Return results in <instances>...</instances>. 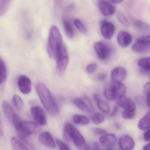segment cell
<instances>
[{
    "mask_svg": "<svg viewBox=\"0 0 150 150\" xmlns=\"http://www.w3.org/2000/svg\"><path fill=\"white\" fill-rule=\"evenodd\" d=\"M36 90L40 101L47 112L52 116H56L59 112V105L55 98L48 88L43 83H38Z\"/></svg>",
    "mask_w": 150,
    "mask_h": 150,
    "instance_id": "1",
    "label": "cell"
},
{
    "mask_svg": "<svg viewBox=\"0 0 150 150\" xmlns=\"http://www.w3.org/2000/svg\"><path fill=\"white\" fill-rule=\"evenodd\" d=\"M65 139L72 142L79 150H90L82 134L76 127L69 122H66L63 129Z\"/></svg>",
    "mask_w": 150,
    "mask_h": 150,
    "instance_id": "2",
    "label": "cell"
},
{
    "mask_svg": "<svg viewBox=\"0 0 150 150\" xmlns=\"http://www.w3.org/2000/svg\"><path fill=\"white\" fill-rule=\"evenodd\" d=\"M63 44L62 36L59 28L56 25H52L49 31L47 48L50 58L55 59L58 51Z\"/></svg>",
    "mask_w": 150,
    "mask_h": 150,
    "instance_id": "3",
    "label": "cell"
},
{
    "mask_svg": "<svg viewBox=\"0 0 150 150\" xmlns=\"http://www.w3.org/2000/svg\"><path fill=\"white\" fill-rule=\"evenodd\" d=\"M18 137H25L38 134L41 130V126L36 122L22 120L16 129Z\"/></svg>",
    "mask_w": 150,
    "mask_h": 150,
    "instance_id": "4",
    "label": "cell"
},
{
    "mask_svg": "<svg viewBox=\"0 0 150 150\" xmlns=\"http://www.w3.org/2000/svg\"><path fill=\"white\" fill-rule=\"evenodd\" d=\"M56 71L59 76H62L67 68L69 62V56L66 46L63 44L57 52L55 57Z\"/></svg>",
    "mask_w": 150,
    "mask_h": 150,
    "instance_id": "5",
    "label": "cell"
},
{
    "mask_svg": "<svg viewBox=\"0 0 150 150\" xmlns=\"http://www.w3.org/2000/svg\"><path fill=\"white\" fill-rule=\"evenodd\" d=\"M125 86L122 83H113L104 91V95L107 99L113 100L124 96L126 93Z\"/></svg>",
    "mask_w": 150,
    "mask_h": 150,
    "instance_id": "6",
    "label": "cell"
},
{
    "mask_svg": "<svg viewBox=\"0 0 150 150\" xmlns=\"http://www.w3.org/2000/svg\"><path fill=\"white\" fill-rule=\"evenodd\" d=\"M2 108L5 116L16 129L22 121L20 116L14 111L9 103L6 100L3 102Z\"/></svg>",
    "mask_w": 150,
    "mask_h": 150,
    "instance_id": "7",
    "label": "cell"
},
{
    "mask_svg": "<svg viewBox=\"0 0 150 150\" xmlns=\"http://www.w3.org/2000/svg\"><path fill=\"white\" fill-rule=\"evenodd\" d=\"M73 103L80 110L87 113H92L94 108L90 99L87 96L74 99Z\"/></svg>",
    "mask_w": 150,
    "mask_h": 150,
    "instance_id": "8",
    "label": "cell"
},
{
    "mask_svg": "<svg viewBox=\"0 0 150 150\" xmlns=\"http://www.w3.org/2000/svg\"><path fill=\"white\" fill-rule=\"evenodd\" d=\"M31 113L36 122L40 126L46 125L47 118L44 110L38 106H33L31 108Z\"/></svg>",
    "mask_w": 150,
    "mask_h": 150,
    "instance_id": "9",
    "label": "cell"
},
{
    "mask_svg": "<svg viewBox=\"0 0 150 150\" xmlns=\"http://www.w3.org/2000/svg\"><path fill=\"white\" fill-rule=\"evenodd\" d=\"M38 141L41 144L50 149H54L57 146L56 141L52 134L47 131L40 133L38 137Z\"/></svg>",
    "mask_w": 150,
    "mask_h": 150,
    "instance_id": "10",
    "label": "cell"
},
{
    "mask_svg": "<svg viewBox=\"0 0 150 150\" xmlns=\"http://www.w3.org/2000/svg\"><path fill=\"white\" fill-rule=\"evenodd\" d=\"M18 86L19 91L23 94H29L31 91V81L25 75H21L19 76L18 80Z\"/></svg>",
    "mask_w": 150,
    "mask_h": 150,
    "instance_id": "11",
    "label": "cell"
},
{
    "mask_svg": "<svg viewBox=\"0 0 150 150\" xmlns=\"http://www.w3.org/2000/svg\"><path fill=\"white\" fill-rule=\"evenodd\" d=\"M115 30V25L111 22L102 21L100 32L104 38L110 40L112 38Z\"/></svg>",
    "mask_w": 150,
    "mask_h": 150,
    "instance_id": "12",
    "label": "cell"
},
{
    "mask_svg": "<svg viewBox=\"0 0 150 150\" xmlns=\"http://www.w3.org/2000/svg\"><path fill=\"white\" fill-rule=\"evenodd\" d=\"M93 47L100 59L105 60L109 57L110 49L105 44L99 41L96 42L93 44Z\"/></svg>",
    "mask_w": 150,
    "mask_h": 150,
    "instance_id": "13",
    "label": "cell"
},
{
    "mask_svg": "<svg viewBox=\"0 0 150 150\" xmlns=\"http://www.w3.org/2000/svg\"><path fill=\"white\" fill-rule=\"evenodd\" d=\"M127 74V72L124 68L117 67L111 72V79L113 83H122L126 79Z\"/></svg>",
    "mask_w": 150,
    "mask_h": 150,
    "instance_id": "14",
    "label": "cell"
},
{
    "mask_svg": "<svg viewBox=\"0 0 150 150\" xmlns=\"http://www.w3.org/2000/svg\"><path fill=\"white\" fill-rule=\"evenodd\" d=\"M117 104L118 106L127 111L135 112L136 105L135 102L128 97L122 96L117 99Z\"/></svg>",
    "mask_w": 150,
    "mask_h": 150,
    "instance_id": "15",
    "label": "cell"
},
{
    "mask_svg": "<svg viewBox=\"0 0 150 150\" xmlns=\"http://www.w3.org/2000/svg\"><path fill=\"white\" fill-rule=\"evenodd\" d=\"M98 7L101 14L106 16L113 15L116 11V8L109 2L105 0L99 1Z\"/></svg>",
    "mask_w": 150,
    "mask_h": 150,
    "instance_id": "16",
    "label": "cell"
},
{
    "mask_svg": "<svg viewBox=\"0 0 150 150\" xmlns=\"http://www.w3.org/2000/svg\"><path fill=\"white\" fill-rule=\"evenodd\" d=\"M132 35L130 33L125 31H121L118 33L117 40L120 46L125 48L127 47L132 43Z\"/></svg>",
    "mask_w": 150,
    "mask_h": 150,
    "instance_id": "17",
    "label": "cell"
},
{
    "mask_svg": "<svg viewBox=\"0 0 150 150\" xmlns=\"http://www.w3.org/2000/svg\"><path fill=\"white\" fill-rule=\"evenodd\" d=\"M117 137L113 134H106L101 136L99 138L100 143L106 148H112L116 144Z\"/></svg>",
    "mask_w": 150,
    "mask_h": 150,
    "instance_id": "18",
    "label": "cell"
},
{
    "mask_svg": "<svg viewBox=\"0 0 150 150\" xmlns=\"http://www.w3.org/2000/svg\"><path fill=\"white\" fill-rule=\"evenodd\" d=\"M119 145L121 150H132L135 146L134 139L129 135H124L119 140Z\"/></svg>",
    "mask_w": 150,
    "mask_h": 150,
    "instance_id": "19",
    "label": "cell"
},
{
    "mask_svg": "<svg viewBox=\"0 0 150 150\" xmlns=\"http://www.w3.org/2000/svg\"><path fill=\"white\" fill-rule=\"evenodd\" d=\"M132 50L137 53H144L150 51V44L136 42L133 45Z\"/></svg>",
    "mask_w": 150,
    "mask_h": 150,
    "instance_id": "20",
    "label": "cell"
},
{
    "mask_svg": "<svg viewBox=\"0 0 150 150\" xmlns=\"http://www.w3.org/2000/svg\"><path fill=\"white\" fill-rule=\"evenodd\" d=\"M137 126L139 129L142 131L150 129V111L139 120Z\"/></svg>",
    "mask_w": 150,
    "mask_h": 150,
    "instance_id": "21",
    "label": "cell"
},
{
    "mask_svg": "<svg viewBox=\"0 0 150 150\" xmlns=\"http://www.w3.org/2000/svg\"><path fill=\"white\" fill-rule=\"evenodd\" d=\"M138 67L143 71L150 72V57L140 59L137 62Z\"/></svg>",
    "mask_w": 150,
    "mask_h": 150,
    "instance_id": "22",
    "label": "cell"
},
{
    "mask_svg": "<svg viewBox=\"0 0 150 150\" xmlns=\"http://www.w3.org/2000/svg\"><path fill=\"white\" fill-rule=\"evenodd\" d=\"M72 119L75 124L78 125H87L90 122L89 119L86 116L81 115L75 114L73 115Z\"/></svg>",
    "mask_w": 150,
    "mask_h": 150,
    "instance_id": "23",
    "label": "cell"
},
{
    "mask_svg": "<svg viewBox=\"0 0 150 150\" xmlns=\"http://www.w3.org/2000/svg\"><path fill=\"white\" fill-rule=\"evenodd\" d=\"M63 25L67 37L70 39L73 38L74 36V32L71 23L68 20L65 19L63 20Z\"/></svg>",
    "mask_w": 150,
    "mask_h": 150,
    "instance_id": "24",
    "label": "cell"
},
{
    "mask_svg": "<svg viewBox=\"0 0 150 150\" xmlns=\"http://www.w3.org/2000/svg\"><path fill=\"white\" fill-rule=\"evenodd\" d=\"M11 144L14 150H27L23 143L16 137L11 138Z\"/></svg>",
    "mask_w": 150,
    "mask_h": 150,
    "instance_id": "25",
    "label": "cell"
},
{
    "mask_svg": "<svg viewBox=\"0 0 150 150\" xmlns=\"http://www.w3.org/2000/svg\"><path fill=\"white\" fill-rule=\"evenodd\" d=\"M6 77L7 68L6 65L2 59L0 57V85L5 81Z\"/></svg>",
    "mask_w": 150,
    "mask_h": 150,
    "instance_id": "26",
    "label": "cell"
},
{
    "mask_svg": "<svg viewBox=\"0 0 150 150\" xmlns=\"http://www.w3.org/2000/svg\"><path fill=\"white\" fill-rule=\"evenodd\" d=\"M12 101L16 109L21 110L23 108L24 102L22 98L17 94L13 95L12 98Z\"/></svg>",
    "mask_w": 150,
    "mask_h": 150,
    "instance_id": "27",
    "label": "cell"
},
{
    "mask_svg": "<svg viewBox=\"0 0 150 150\" xmlns=\"http://www.w3.org/2000/svg\"><path fill=\"white\" fill-rule=\"evenodd\" d=\"M96 102L97 103V105L100 111L105 114H108L109 113L110 106L107 102L101 99H100Z\"/></svg>",
    "mask_w": 150,
    "mask_h": 150,
    "instance_id": "28",
    "label": "cell"
},
{
    "mask_svg": "<svg viewBox=\"0 0 150 150\" xmlns=\"http://www.w3.org/2000/svg\"><path fill=\"white\" fill-rule=\"evenodd\" d=\"M11 0H0V17L3 16L8 8Z\"/></svg>",
    "mask_w": 150,
    "mask_h": 150,
    "instance_id": "29",
    "label": "cell"
},
{
    "mask_svg": "<svg viewBox=\"0 0 150 150\" xmlns=\"http://www.w3.org/2000/svg\"><path fill=\"white\" fill-rule=\"evenodd\" d=\"M117 17L118 21L121 24L125 27H129V22L126 16L121 11H118L117 13Z\"/></svg>",
    "mask_w": 150,
    "mask_h": 150,
    "instance_id": "30",
    "label": "cell"
},
{
    "mask_svg": "<svg viewBox=\"0 0 150 150\" xmlns=\"http://www.w3.org/2000/svg\"><path fill=\"white\" fill-rule=\"evenodd\" d=\"M92 120L93 122L95 125H98L104 122L105 118L102 114L99 112H96L93 115Z\"/></svg>",
    "mask_w": 150,
    "mask_h": 150,
    "instance_id": "31",
    "label": "cell"
},
{
    "mask_svg": "<svg viewBox=\"0 0 150 150\" xmlns=\"http://www.w3.org/2000/svg\"><path fill=\"white\" fill-rule=\"evenodd\" d=\"M74 24L77 29L82 33L85 34L87 33V30L84 25L79 19H75L74 21Z\"/></svg>",
    "mask_w": 150,
    "mask_h": 150,
    "instance_id": "32",
    "label": "cell"
},
{
    "mask_svg": "<svg viewBox=\"0 0 150 150\" xmlns=\"http://www.w3.org/2000/svg\"><path fill=\"white\" fill-rule=\"evenodd\" d=\"M135 26L140 30L145 31L149 30V27L146 24L140 20H136L134 22Z\"/></svg>",
    "mask_w": 150,
    "mask_h": 150,
    "instance_id": "33",
    "label": "cell"
},
{
    "mask_svg": "<svg viewBox=\"0 0 150 150\" xmlns=\"http://www.w3.org/2000/svg\"><path fill=\"white\" fill-rule=\"evenodd\" d=\"M135 114V112L124 110V111H122V116L125 120H130L134 117Z\"/></svg>",
    "mask_w": 150,
    "mask_h": 150,
    "instance_id": "34",
    "label": "cell"
},
{
    "mask_svg": "<svg viewBox=\"0 0 150 150\" xmlns=\"http://www.w3.org/2000/svg\"><path fill=\"white\" fill-rule=\"evenodd\" d=\"M18 137V139L24 144L27 150H35L33 145L28 140H27L26 137Z\"/></svg>",
    "mask_w": 150,
    "mask_h": 150,
    "instance_id": "35",
    "label": "cell"
},
{
    "mask_svg": "<svg viewBox=\"0 0 150 150\" xmlns=\"http://www.w3.org/2000/svg\"><path fill=\"white\" fill-rule=\"evenodd\" d=\"M56 142L59 150H70L68 146L60 139H56Z\"/></svg>",
    "mask_w": 150,
    "mask_h": 150,
    "instance_id": "36",
    "label": "cell"
},
{
    "mask_svg": "<svg viewBox=\"0 0 150 150\" xmlns=\"http://www.w3.org/2000/svg\"><path fill=\"white\" fill-rule=\"evenodd\" d=\"M97 64L96 63H91L89 64L86 67V71L89 74L94 73L97 68Z\"/></svg>",
    "mask_w": 150,
    "mask_h": 150,
    "instance_id": "37",
    "label": "cell"
},
{
    "mask_svg": "<svg viewBox=\"0 0 150 150\" xmlns=\"http://www.w3.org/2000/svg\"><path fill=\"white\" fill-rule=\"evenodd\" d=\"M136 42L145 44H150V35L140 37L137 39Z\"/></svg>",
    "mask_w": 150,
    "mask_h": 150,
    "instance_id": "38",
    "label": "cell"
},
{
    "mask_svg": "<svg viewBox=\"0 0 150 150\" xmlns=\"http://www.w3.org/2000/svg\"><path fill=\"white\" fill-rule=\"evenodd\" d=\"M63 0H54V8L55 12H58L61 8Z\"/></svg>",
    "mask_w": 150,
    "mask_h": 150,
    "instance_id": "39",
    "label": "cell"
},
{
    "mask_svg": "<svg viewBox=\"0 0 150 150\" xmlns=\"http://www.w3.org/2000/svg\"><path fill=\"white\" fill-rule=\"evenodd\" d=\"M92 131L94 134L97 135L102 136L107 133V131L105 129L100 128H94L93 129Z\"/></svg>",
    "mask_w": 150,
    "mask_h": 150,
    "instance_id": "40",
    "label": "cell"
},
{
    "mask_svg": "<svg viewBox=\"0 0 150 150\" xmlns=\"http://www.w3.org/2000/svg\"><path fill=\"white\" fill-rule=\"evenodd\" d=\"M144 141L146 142L150 141V129L146 130V132L144 133Z\"/></svg>",
    "mask_w": 150,
    "mask_h": 150,
    "instance_id": "41",
    "label": "cell"
},
{
    "mask_svg": "<svg viewBox=\"0 0 150 150\" xmlns=\"http://www.w3.org/2000/svg\"><path fill=\"white\" fill-rule=\"evenodd\" d=\"M118 110H119V107L118 106H116L114 107L112 111L110 114V116L111 117H114V116H115L118 113Z\"/></svg>",
    "mask_w": 150,
    "mask_h": 150,
    "instance_id": "42",
    "label": "cell"
},
{
    "mask_svg": "<svg viewBox=\"0 0 150 150\" xmlns=\"http://www.w3.org/2000/svg\"><path fill=\"white\" fill-rule=\"evenodd\" d=\"M107 75L105 73H101L98 76V79L100 81H104L106 78Z\"/></svg>",
    "mask_w": 150,
    "mask_h": 150,
    "instance_id": "43",
    "label": "cell"
},
{
    "mask_svg": "<svg viewBox=\"0 0 150 150\" xmlns=\"http://www.w3.org/2000/svg\"><path fill=\"white\" fill-rule=\"evenodd\" d=\"M144 93L146 94L150 92V83H147L144 86Z\"/></svg>",
    "mask_w": 150,
    "mask_h": 150,
    "instance_id": "44",
    "label": "cell"
},
{
    "mask_svg": "<svg viewBox=\"0 0 150 150\" xmlns=\"http://www.w3.org/2000/svg\"><path fill=\"white\" fill-rule=\"evenodd\" d=\"M146 95H147L146 103H147V105L150 109V92L148 93Z\"/></svg>",
    "mask_w": 150,
    "mask_h": 150,
    "instance_id": "45",
    "label": "cell"
},
{
    "mask_svg": "<svg viewBox=\"0 0 150 150\" xmlns=\"http://www.w3.org/2000/svg\"><path fill=\"white\" fill-rule=\"evenodd\" d=\"M143 150H150V143L146 145H144L143 147Z\"/></svg>",
    "mask_w": 150,
    "mask_h": 150,
    "instance_id": "46",
    "label": "cell"
},
{
    "mask_svg": "<svg viewBox=\"0 0 150 150\" xmlns=\"http://www.w3.org/2000/svg\"><path fill=\"white\" fill-rule=\"evenodd\" d=\"M93 99H94V100H95L96 102H97L98 100L100 99V98L99 96L98 95V94H94V96H93Z\"/></svg>",
    "mask_w": 150,
    "mask_h": 150,
    "instance_id": "47",
    "label": "cell"
},
{
    "mask_svg": "<svg viewBox=\"0 0 150 150\" xmlns=\"http://www.w3.org/2000/svg\"><path fill=\"white\" fill-rule=\"evenodd\" d=\"M113 3L115 4H120L124 0H111Z\"/></svg>",
    "mask_w": 150,
    "mask_h": 150,
    "instance_id": "48",
    "label": "cell"
},
{
    "mask_svg": "<svg viewBox=\"0 0 150 150\" xmlns=\"http://www.w3.org/2000/svg\"><path fill=\"white\" fill-rule=\"evenodd\" d=\"M4 132L3 131L2 129H1V127H0V137H2L3 136Z\"/></svg>",
    "mask_w": 150,
    "mask_h": 150,
    "instance_id": "49",
    "label": "cell"
},
{
    "mask_svg": "<svg viewBox=\"0 0 150 150\" xmlns=\"http://www.w3.org/2000/svg\"><path fill=\"white\" fill-rule=\"evenodd\" d=\"M106 150H115L112 148H107V149H106Z\"/></svg>",
    "mask_w": 150,
    "mask_h": 150,
    "instance_id": "50",
    "label": "cell"
},
{
    "mask_svg": "<svg viewBox=\"0 0 150 150\" xmlns=\"http://www.w3.org/2000/svg\"><path fill=\"white\" fill-rule=\"evenodd\" d=\"M99 150L98 149V150Z\"/></svg>",
    "mask_w": 150,
    "mask_h": 150,
    "instance_id": "51",
    "label": "cell"
}]
</instances>
